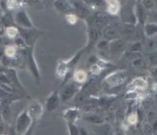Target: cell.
Instances as JSON below:
<instances>
[{
	"mask_svg": "<svg viewBox=\"0 0 157 135\" xmlns=\"http://www.w3.org/2000/svg\"><path fill=\"white\" fill-rule=\"evenodd\" d=\"M102 70V68L100 67L99 65L97 64H92V65H90V73L92 74H95V75H97V74H99L101 72Z\"/></svg>",
	"mask_w": 157,
	"mask_h": 135,
	"instance_id": "obj_27",
	"label": "cell"
},
{
	"mask_svg": "<svg viewBox=\"0 0 157 135\" xmlns=\"http://www.w3.org/2000/svg\"><path fill=\"white\" fill-rule=\"evenodd\" d=\"M142 48V45L140 41H135L133 45H132V47L130 48V52H140Z\"/></svg>",
	"mask_w": 157,
	"mask_h": 135,
	"instance_id": "obj_29",
	"label": "cell"
},
{
	"mask_svg": "<svg viewBox=\"0 0 157 135\" xmlns=\"http://www.w3.org/2000/svg\"><path fill=\"white\" fill-rule=\"evenodd\" d=\"M109 43L110 41L106 40H99L96 43V47L99 50H106V48H109Z\"/></svg>",
	"mask_w": 157,
	"mask_h": 135,
	"instance_id": "obj_25",
	"label": "cell"
},
{
	"mask_svg": "<svg viewBox=\"0 0 157 135\" xmlns=\"http://www.w3.org/2000/svg\"><path fill=\"white\" fill-rule=\"evenodd\" d=\"M133 10H134V14L136 17L137 24H144L146 23L147 17H148V14L147 11L144 6L142 5L141 2H137L134 4L133 7Z\"/></svg>",
	"mask_w": 157,
	"mask_h": 135,
	"instance_id": "obj_10",
	"label": "cell"
},
{
	"mask_svg": "<svg viewBox=\"0 0 157 135\" xmlns=\"http://www.w3.org/2000/svg\"><path fill=\"white\" fill-rule=\"evenodd\" d=\"M134 67L138 68H142L145 66V60L142 58V57H137L135 59H133V63H132Z\"/></svg>",
	"mask_w": 157,
	"mask_h": 135,
	"instance_id": "obj_24",
	"label": "cell"
},
{
	"mask_svg": "<svg viewBox=\"0 0 157 135\" xmlns=\"http://www.w3.org/2000/svg\"><path fill=\"white\" fill-rule=\"evenodd\" d=\"M53 8L58 14H63L64 16L68 14L74 13V9L72 6L71 2H68V1H60V0L54 1Z\"/></svg>",
	"mask_w": 157,
	"mask_h": 135,
	"instance_id": "obj_9",
	"label": "cell"
},
{
	"mask_svg": "<svg viewBox=\"0 0 157 135\" xmlns=\"http://www.w3.org/2000/svg\"><path fill=\"white\" fill-rule=\"evenodd\" d=\"M34 46L33 47H28L26 51V59H27V67L29 70L33 75V77L36 79V80L39 82L41 80V73L38 68L37 63L36 61L34 56Z\"/></svg>",
	"mask_w": 157,
	"mask_h": 135,
	"instance_id": "obj_5",
	"label": "cell"
},
{
	"mask_svg": "<svg viewBox=\"0 0 157 135\" xmlns=\"http://www.w3.org/2000/svg\"><path fill=\"white\" fill-rule=\"evenodd\" d=\"M61 99L59 95V91H54L48 95L46 101L45 110L48 111H53L60 106Z\"/></svg>",
	"mask_w": 157,
	"mask_h": 135,
	"instance_id": "obj_8",
	"label": "cell"
},
{
	"mask_svg": "<svg viewBox=\"0 0 157 135\" xmlns=\"http://www.w3.org/2000/svg\"><path fill=\"white\" fill-rule=\"evenodd\" d=\"M101 36L104 38V40L112 41V40L119 39V32L114 26H110L109 25L107 26L104 27L101 30Z\"/></svg>",
	"mask_w": 157,
	"mask_h": 135,
	"instance_id": "obj_12",
	"label": "cell"
},
{
	"mask_svg": "<svg viewBox=\"0 0 157 135\" xmlns=\"http://www.w3.org/2000/svg\"><path fill=\"white\" fill-rule=\"evenodd\" d=\"M133 91H145L148 88V83L146 79L142 77H137L133 79L130 84Z\"/></svg>",
	"mask_w": 157,
	"mask_h": 135,
	"instance_id": "obj_16",
	"label": "cell"
},
{
	"mask_svg": "<svg viewBox=\"0 0 157 135\" xmlns=\"http://www.w3.org/2000/svg\"><path fill=\"white\" fill-rule=\"evenodd\" d=\"M26 111L30 115L31 119L33 120V122H36L42 117L43 112H44V107L39 101L32 100L28 105Z\"/></svg>",
	"mask_w": 157,
	"mask_h": 135,
	"instance_id": "obj_7",
	"label": "cell"
},
{
	"mask_svg": "<svg viewBox=\"0 0 157 135\" xmlns=\"http://www.w3.org/2000/svg\"><path fill=\"white\" fill-rule=\"evenodd\" d=\"M79 135H89V133L84 128H79Z\"/></svg>",
	"mask_w": 157,
	"mask_h": 135,
	"instance_id": "obj_30",
	"label": "cell"
},
{
	"mask_svg": "<svg viewBox=\"0 0 157 135\" xmlns=\"http://www.w3.org/2000/svg\"><path fill=\"white\" fill-rule=\"evenodd\" d=\"M127 77H128L127 71L119 69V70L113 71L111 74H107L104 79V81L108 86L114 88L123 84L127 79Z\"/></svg>",
	"mask_w": 157,
	"mask_h": 135,
	"instance_id": "obj_4",
	"label": "cell"
},
{
	"mask_svg": "<svg viewBox=\"0 0 157 135\" xmlns=\"http://www.w3.org/2000/svg\"><path fill=\"white\" fill-rule=\"evenodd\" d=\"M14 22L17 25L19 29L31 30L35 28L32 20L25 10H19L14 13Z\"/></svg>",
	"mask_w": 157,
	"mask_h": 135,
	"instance_id": "obj_3",
	"label": "cell"
},
{
	"mask_svg": "<svg viewBox=\"0 0 157 135\" xmlns=\"http://www.w3.org/2000/svg\"><path fill=\"white\" fill-rule=\"evenodd\" d=\"M4 35V29L3 28H0V37H3Z\"/></svg>",
	"mask_w": 157,
	"mask_h": 135,
	"instance_id": "obj_31",
	"label": "cell"
},
{
	"mask_svg": "<svg viewBox=\"0 0 157 135\" xmlns=\"http://www.w3.org/2000/svg\"><path fill=\"white\" fill-rule=\"evenodd\" d=\"M4 56L9 57L10 59H13L17 56L18 48L15 45H8L4 47Z\"/></svg>",
	"mask_w": 157,
	"mask_h": 135,
	"instance_id": "obj_21",
	"label": "cell"
},
{
	"mask_svg": "<svg viewBox=\"0 0 157 135\" xmlns=\"http://www.w3.org/2000/svg\"><path fill=\"white\" fill-rule=\"evenodd\" d=\"M105 3H106V13L108 14L113 16H116L119 14L122 7L118 1H106Z\"/></svg>",
	"mask_w": 157,
	"mask_h": 135,
	"instance_id": "obj_15",
	"label": "cell"
},
{
	"mask_svg": "<svg viewBox=\"0 0 157 135\" xmlns=\"http://www.w3.org/2000/svg\"><path fill=\"white\" fill-rule=\"evenodd\" d=\"M138 120H139V117H138V115H137L135 112L131 113V114L128 117V119H127V121H128V122L130 125L136 124L137 122H138Z\"/></svg>",
	"mask_w": 157,
	"mask_h": 135,
	"instance_id": "obj_26",
	"label": "cell"
},
{
	"mask_svg": "<svg viewBox=\"0 0 157 135\" xmlns=\"http://www.w3.org/2000/svg\"><path fill=\"white\" fill-rule=\"evenodd\" d=\"M63 117L66 122L75 123L79 117V110L76 107H70L66 109L63 112Z\"/></svg>",
	"mask_w": 157,
	"mask_h": 135,
	"instance_id": "obj_13",
	"label": "cell"
},
{
	"mask_svg": "<svg viewBox=\"0 0 157 135\" xmlns=\"http://www.w3.org/2000/svg\"><path fill=\"white\" fill-rule=\"evenodd\" d=\"M4 73L7 75V77L9 78V79L10 81V83L12 85H14V86H16V87L20 88L21 91L25 92V88L23 87V85L21 84V83L20 82V80H19L17 72H16V70L14 69V68H6L4 69Z\"/></svg>",
	"mask_w": 157,
	"mask_h": 135,
	"instance_id": "obj_11",
	"label": "cell"
},
{
	"mask_svg": "<svg viewBox=\"0 0 157 135\" xmlns=\"http://www.w3.org/2000/svg\"><path fill=\"white\" fill-rule=\"evenodd\" d=\"M142 5L144 6V8L146 10H152L155 6V3L152 1V0H146V1H142L141 2Z\"/></svg>",
	"mask_w": 157,
	"mask_h": 135,
	"instance_id": "obj_28",
	"label": "cell"
},
{
	"mask_svg": "<svg viewBox=\"0 0 157 135\" xmlns=\"http://www.w3.org/2000/svg\"><path fill=\"white\" fill-rule=\"evenodd\" d=\"M4 35L9 38V39H14L15 40L17 37H20V31L19 28L15 26H7L4 28Z\"/></svg>",
	"mask_w": 157,
	"mask_h": 135,
	"instance_id": "obj_20",
	"label": "cell"
},
{
	"mask_svg": "<svg viewBox=\"0 0 157 135\" xmlns=\"http://www.w3.org/2000/svg\"><path fill=\"white\" fill-rule=\"evenodd\" d=\"M144 34L149 38H152L157 35V23L146 22L144 25Z\"/></svg>",
	"mask_w": 157,
	"mask_h": 135,
	"instance_id": "obj_17",
	"label": "cell"
},
{
	"mask_svg": "<svg viewBox=\"0 0 157 135\" xmlns=\"http://www.w3.org/2000/svg\"><path fill=\"white\" fill-rule=\"evenodd\" d=\"M35 123L36 122H34L31 119L26 109L23 110L18 115L15 121V125H14L15 135H31L33 131Z\"/></svg>",
	"mask_w": 157,
	"mask_h": 135,
	"instance_id": "obj_1",
	"label": "cell"
},
{
	"mask_svg": "<svg viewBox=\"0 0 157 135\" xmlns=\"http://www.w3.org/2000/svg\"><path fill=\"white\" fill-rule=\"evenodd\" d=\"M0 135H4V134H0Z\"/></svg>",
	"mask_w": 157,
	"mask_h": 135,
	"instance_id": "obj_32",
	"label": "cell"
},
{
	"mask_svg": "<svg viewBox=\"0 0 157 135\" xmlns=\"http://www.w3.org/2000/svg\"><path fill=\"white\" fill-rule=\"evenodd\" d=\"M73 81L77 83L78 84H81L86 83L88 79V74L86 73V71L83 70V69H79L74 72L73 74Z\"/></svg>",
	"mask_w": 157,
	"mask_h": 135,
	"instance_id": "obj_18",
	"label": "cell"
},
{
	"mask_svg": "<svg viewBox=\"0 0 157 135\" xmlns=\"http://www.w3.org/2000/svg\"><path fill=\"white\" fill-rule=\"evenodd\" d=\"M64 17L65 19H66V21H67L69 25H75V24L78 22V18L76 16L74 13L68 14L67 15H65Z\"/></svg>",
	"mask_w": 157,
	"mask_h": 135,
	"instance_id": "obj_23",
	"label": "cell"
},
{
	"mask_svg": "<svg viewBox=\"0 0 157 135\" xmlns=\"http://www.w3.org/2000/svg\"><path fill=\"white\" fill-rule=\"evenodd\" d=\"M79 86L75 82H67L59 91V95L62 103H67L78 93Z\"/></svg>",
	"mask_w": 157,
	"mask_h": 135,
	"instance_id": "obj_2",
	"label": "cell"
},
{
	"mask_svg": "<svg viewBox=\"0 0 157 135\" xmlns=\"http://www.w3.org/2000/svg\"><path fill=\"white\" fill-rule=\"evenodd\" d=\"M71 3L75 15L78 19L88 20L90 16V8L89 5L82 1H75V2H71Z\"/></svg>",
	"mask_w": 157,
	"mask_h": 135,
	"instance_id": "obj_6",
	"label": "cell"
},
{
	"mask_svg": "<svg viewBox=\"0 0 157 135\" xmlns=\"http://www.w3.org/2000/svg\"><path fill=\"white\" fill-rule=\"evenodd\" d=\"M126 47L125 41L122 39H117V40H112L109 43V50L113 55H118L122 53Z\"/></svg>",
	"mask_w": 157,
	"mask_h": 135,
	"instance_id": "obj_14",
	"label": "cell"
},
{
	"mask_svg": "<svg viewBox=\"0 0 157 135\" xmlns=\"http://www.w3.org/2000/svg\"><path fill=\"white\" fill-rule=\"evenodd\" d=\"M67 127L69 135H79V128H78L75 123L67 122Z\"/></svg>",
	"mask_w": 157,
	"mask_h": 135,
	"instance_id": "obj_22",
	"label": "cell"
},
{
	"mask_svg": "<svg viewBox=\"0 0 157 135\" xmlns=\"http://www.w3.org/2000/svg\"><path fill=\"white\" fill-rule=\"evenodd\" d=\"M84 119L90 123L94 125H101L104 123V118L101 116L96 114H88L84 117Z\"/></svg>",
	"mask_w": 157,
	"mask_h": 135,
	"instance_id": "obj_19",
	"label": "cell"
}]
</instances>
